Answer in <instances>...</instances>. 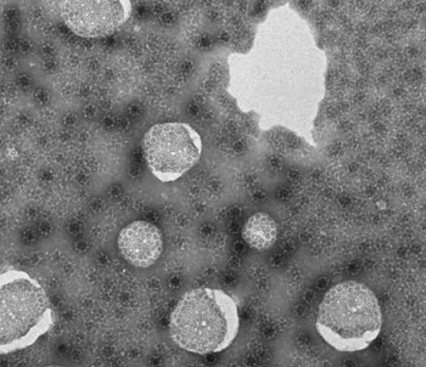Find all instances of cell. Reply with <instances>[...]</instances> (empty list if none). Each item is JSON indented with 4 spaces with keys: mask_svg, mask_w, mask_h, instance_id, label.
<instances>
[{
    "mask_svg": "<svg viewBox=\"0 0 426 367\" xmlns=\"http://www.w3.org/2000/svg\"><path fill=\"white\" fill-rule=\"evenodd\" d=\"M238 307L222 290L200 287L187 292L170 316V335L189 353H220L238 336Z\"/></svg>",
    "mask_w": 426,
    "mask_h": 367,
    "instance_id": "cell-1",
    "label": "cell"
},
{
    "mask_svg": "<svg viewBox=\"0 0 426 367\" xmlns=\"http://www.w3.org/2000/svg\"><path fill=\"white\" fill-rule=\"evenodd\" d=\"M315 326L320 337L337 352L367 349L382 331V307L368 286L345 281L324 296Z\"/></svg>",
    "mask_w": 426,
    "mask_h": 367,
    "instance_id": "cell-2",
    "label": "cell"
},
{
    "mask_svg": "<svg viewBox=\"0 0 426 367\" xmlns=\"http://www.w3.org/2000/svg\"><path fill=\"white\" fill-rule=\"evenodd\" d=\"M53 326V307L41 283L18 269L0 273V355L27 349Z\"/></svg>",
    "mask_w": 426,
    "mask_h": 367,
    "instance_id": "cell-3",
    "label": "cell"
},
{
    "mask_svg": "<svg viewBox=\"0 0 426 367\" xmlns=\"http://www.w3.org/2000/svg\"><path fill=\"white\" fill-rule=\"evenodd\" d=\"M144 158L151 174L161 183H173L198 163L201 136L183 122H167L151 127L142 141Z\"/></svg>",
    "mask_w": 426,
    "mask_h": 367,
    "instance_id": "cell-4",
    "label": "cell"
},
{
    "mask_svg": "<svg viewBox=\"0 0 426 367\" xmlns=\"http://www.w3.org/2000/svg\"><path fill=\"white\" fill-rule=\"evenodd\" d=\"M130 0H68L58 4L63 23L82 38H104L118 31L132 15Z\"/></svg>",
    "mask_w": 426,
    "mask_h": 367,
    "instance_id": "cell-5",
    "label": "cell"
},
{
    "mask_svg": "<svg viewBox=\"0 0 426 367\" xmlns=\"http://www.w3.org/2000/svg\"><path fill=\"white\" fill-rule=\"evenodd\" d=\"M117 246L130 265L149 268L160 258L163 251V240L156 225L137 220L122 228L117 238Z\"/></svg>",
    "mask_w": 426,
    "mask_h": 367,
    "instance_id": "cell-6",
    "label": "cell"
},
{
    "mask_svg": "<svg viewBox=\"0 0 426 367\" xmlns=\"http://www.w3.org/2000/svg\"><path fill=\"white\" fill-rule=\"evenodd\" d=\"M278 238V228L270 215L256 213L247 219L242 228V238L249 246L265 251L273 246Z\"/></svg>",
    "mask_w": 426,
    "mask_h": 367,
    "instance_id": "cell-7",
    "label": "cell"
}]
</instances>
